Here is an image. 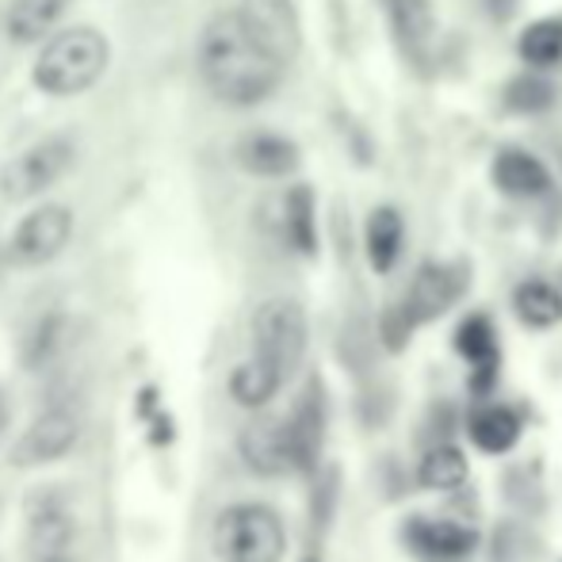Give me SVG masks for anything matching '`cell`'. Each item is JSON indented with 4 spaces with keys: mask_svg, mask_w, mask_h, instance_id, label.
Masks as SVG:
<instances>
[{
    "mask_svg": "<svg viewBox=\"0 0 562 562\" xmlns=\"http://www.w3.org/2000/svg\"><path fill=\"white\" fill-rule=\"evenodd\" d=\"M513 311L525 326L551 329L562 318V291L548 280H525L513 291Z\"/></svg>",
    "mask_w": 562,
    "mask_h": 562,
    "instance_id": "obj_22",
    "label": "cell"
},
{
    "mask_svg": "<svg viewBox=\"0 0 562 562\" xmlns=\"http://www.w3.org/2000/svg\"><path fill=\"white\" fill-rule=\"evenodd\" d=\"M283 234H288L291 249L314 257L318 252V215H314V188L295 184L283 195Z\"/></svg>",
    "mask_w": 562,
    "mask_h": 562,
    "instance_id": "obj_19",
    "label": "cell"
},
{
    "mask_svg": "<svg viewBox=\"0 0 562 562\" xmlns=\"http://www.w3.org/2000/svg\"><path fill=\"white\" fill-rule=\"evenodd\" d=\"M66 15V0H12L4 15V31L15 46L46 43Z\"/></svg>",
    "mask_w": 562,
    "mask_h": 562,
    "instance_id": "obj_17",
    "label": "cell"
},
{
    "mask_svg": "<svg viewBox=\"0 0 562 562\" xmlns=\"http://www.w3.org/2000/svg\"><path fill=\"white\" fill-rule=\"evenodd\" d=\"M463 288H467L463 268H456V265H422L414 272V283H409L402 311L409 314V322H414V326L437 322L440 314H448L451 306H456V299L463 295Z\"/></svg>",
    "mask_w": 562,
    "mask_h": 562,
    "instance_id": "obj_10",
    "label": "cell"
},
{
    "mask_svg": "<svg viewBox=\"0 0 562 562\" xmlns=\"http://www.w3.org/2000/svg\"><path fill=\"white\" fill-rule=\"evenodd\" d=\"M417 479L425 490H459L467 482V456L456 445H432L417 467Z\"/></svg>",
    "mask_w": 562,
    "mask_h": 562,
    "instance_id": "obj_25",
    "label": "cell"
},
{
    "mask_svg": "<svg viewBox=\"0 0 562 562\" xmlns=\"http://www.w3.org/2000/svg\"><path fill=\"white\" fill-rule=\"evenodd\" d=\"M77 146L69 134H46V138L31 142L27 149H20L15 157H8L0 169V195L8 203H27L46 195L54 184L66 180V172L74 169Z\"/></svg>",
    "mask_w": 562,
    "mask_h": 562,
    "instance_id": "obj_4",
    "label": "cell"
},
{
    "mask_svg": "<svg viewBox=\"0 0 562 562\" xmlns=\"http://www.w3.org/2000/svg\"><path fill=\"white\" fill-rule=\"evenodd\" d=\"M303 562H318V559H303Z\"/></svg>",
    "mask_w": 562,
    "mask_h": 562,
    "instance_id": "obj_30",
    "label": "cell"
},
{
    "mask_svg": "<svg viewBox=\"0 0 562 562\" xmlns=\"http://www.w3.org/2000/svg\"><path fill=\"white\" fill-rule=\"evenodd\" d=\"M69 241H74V211L66 203H43V207L27 211L12 229L8 260L15 268H46L66 252Z\"/></svg>",
    "mask_w": 562,
    "mask_h": 562,
    "instance_id": "obj_6",
    "label": "cell"
},
{
    "mask_svg": "<svg viewBox=\"0 0 562 562\" xmlns=\"http://www.w3.org/2000/svg\"><path fill=\"white\" fill-rule=\"evenodd\" d=\"M237 451H241L245 467L252 474H260V479H276L283 471H295L291 467L288 429H283V422H272V417H257V422L245 425Z\"/></svg>",
    "mask_w": 562,
    "mask_h": 562,
    "instance_id": "obj_13",
    "label": "cell"
},
{
    "mask_svg": "<svg viewBox=\"0 0 562 562\" xmlns=\"http://www.w3.org/2000/svg\"><path fill=\"white\" fill-rule=\"evenodd\" d=\"M467 432L486 456H505L520 440V417L509 406H482L471 414Z\"/></svg>",
    "mask_w": 562,
    "mask_h": 562,
    "instance_id": "obj_20",
    "label": "cell"
},
{
    "mask_svg": "<svg viewBox=\"0 0 562 562\" xmlns=\"http://www.w3.org/2000/svg\"><path fill=\"white\" fill-rule=\"evenodd\" d=\"M551 100H555V89H551L543 77H517V81L505 89V104L513 108V112H543V108H551Z\"/></svg>",
    "mask_w": 562,
    "mask_h": 562,
    "instance_id": "obj_27",
    "label": "cell"
},
{
    "mask_svg": "<svg viewBox=\"0 0 562 562\" xmlns=\"http://www.w3.org/2000/svg\"><path fill=\"white\" fill-rule=\"evenodd\" d=\"M237 15L257 35V43L272 58H280L283 66H291L299 58V50H303V20H299L295 0H241Z\"/></svg>",
    "mask_w": 562,
    "mask_h": 562,
    "instance_id": "obj_9",
    "label": "cell"
},
{
    "mask_svg": "<svg viewBox=\"0 0 562 562\" xmlns=\"http://www.w3.org/2000/svg\"><path fill=\"white\" fill-rule=\"evenodd\" d=\"M391 8V23L398 31L402 46L422 54L429 46L432 31H437V15H432V0H386Z\"/></svg>",
    "mask_w": 562,
    "mask_h": 562,
    "instance_id": "obj_23",
    "label": "cell"
},
{
    "mask_svg": "<svg viewBox=\"0 0 562 562\" xmlns=\"http://www.w3.org/2000/svg\"><path fill=\"white\" fill-rule=\"evenodd\" d=\"M252 352L265 356L268 363L295 375L306 356V311L295 299H268L252 314Z\"/></svg>",
    "mask_w": 562,
    "mask_h": 562,
    "instance_id": "obj_5",
    "label": "cell"
},
{
    "mask_svg": "<svg viewBox=\"0 0 562 562\" xmlns=\"http://www.w3.org/2000/svg\"><path fill=\"white\" fill-rule=\"evenodd\" d=\"M517 50L528 66H555L562 58V20H536L532 27L520 35Z\"/></svg>",
    "mask_w": 562,
    "mask_h": 562,
    "instance_id": "obj_26",
    "label": "cell"
},
{
    "mask_svg": "<svg viewBox=\"0 0 562 562\" xmlns=\"http://www.w3.org/2000/svg\"><path fill=\"white\" fill-rule=\"evenodd\" d=\"M379 334H383L386 348H406L409 345V334H414V322H409V314L402 311V306H394V311L383 314V322H379Z\"/></svg>",
    "mask_w": 562,
    "mask_h": 562,
    "instance_id": "obj_28",
    "label": "cell"
},
{
    "mask_svg": "<svg viewBox=\"0 0 562 562\" xmlns=\"http://www.w3.org/2000/svg\"><path fill=\"white\" fill-rule=\"evenodd\" d=\"M494 184L513 200H532L551 188L548 169L540 165V157L525 154V149H502L494 157Z\"/></svg>",
    "mask_w": 562,
    "mask_h": 562,
    "instance_id": "obj_18",
    "label": "cell"
},
{
    "mask_svg": "<svg viewBox=\"0 0 562 562\" xmlns=\"http://www.w3.org/2000/svg\"><path fill=\"white\" fill-rule=\"evenodd\" d=\"M77 536L74 525V513L66 509V502L54 494H43L31 502L27 513V548L31 559H54V555H66L69 543Z\"/></svg>",
    "mask_w": 562,
    "mask_h": 562,
    "instance_id": "obj_11",
    "label": "cell"
},
{
    "mask_svg": "<svg viewBox=\"0 0 562 562\" xmlns=\"http://www.w3.org/2000/svg\"><path fill=\"white\" fill-rule=\"evenodd\" d=\"M195 66L200 81L218 104L226 108H257L280 89L283 61L272 58L257 43L245 20L234 12H218L203 23L200 43H195Z\"/></svg>",
    "mask_w": 562,
    "mask_h": 562,
    "instance_id": "obj_1",
    "label": "cell"
},
{
    "mask_svg": "<svg viewBox=\"0 0 562 562\" xmlns=\"http://www.w3.org/2000/svg\"><path fill=\"white\" fill-rule=\"evenodd\" d=\"M234 161L241 165L249 177H260V180H280V177H291L303 161L299 146L283 134H272V131H252L245 134L241 142L234 146Z\"/></svg>",
    "mask_w": 562,
    "mask_h": 562,
    "instance_id": "obj_12",
    "label": "cell"
},
{
    "mask_svg": "<svg viewBox=\"0 0 562 562\" xmlns=\"http://www.w3.org/2000/svg\"><path fill=\"white\" fill-rule=\"evenodd\" d=\"M406 536L409 548L425 562H463L479 548L474 528L459 525V520H409Z\"/></svg>",
    "mask_w": 562,
    "mask_h": 562,
    "instance_id": "obj_14",
    "label": "cell"
},
{
    "mask_svg": "<svg viewBox=\"0 0 562 562\" xmlns=\"http://www.w3.org/2000/svg\"><path fill=\"white\" fill-rule=\"evenodd\" d=\"M112 61V43L100 27H66L54 31L31 66V81L54 100H74L89 92Z\"/></svg>",
    "mask_w": 562,
    "mask_h": 562,
    "instance_id": "obj_2",
    "label": "cell"
},
{
    "mask_svg": "<svg viewBox=\"0 0 562 562\" xmlns=\"http://www.w3.org/2000/svg\"><path fill=\"white\" fill-rule=\"evenodd\" d=\"M81 432H85V422L74 406H54V409H46V414H38L35 422L23 429V437L8 451V463L23 467V471L50 467L77 448Z\"/></svg>",
    "mask_w": 562,
    "mask_h": 562,
    "instance_id": "obj_7",
    "label": "cell"
},
{
    "mask_svg": "<svg viewBox=\"0 0 562 562\" xmlns=\"http://www.w3.org/2000/svg\"><path fill=\"white\" fill-rule=\"evenodd\" d=\"M288 383V375H283L276 363H268L265 356L252 352L245 363H237L234 371H229V398L237 402V406L245 409H265L268 402L280 394V386Z\"/></svg>",
    "mask_w": 562,
    "mask_h": 562,
    "instance_id": "obj_15",
    "label": "cell"
},
{
    "mask_svg": "<svg viewBox=\"0 0 562 562\" xmlns=\"http://www.w3.org/2000/svg\"><path fill=\"white\" fill-rule=\"evenodd\" d=\"M66 337H69L66 314H43V318L27 329V337H23V363H27L31 371L50 368L61 356V348H66Z\"/></svg>",
    "mask_w": 562,
    "mask_h": 562,
    "instance_id": "obj_24",
    "label": "cell"
},
{
    "mask_svg": "<svg viewBox=\"0 0 562 562\" xmlns=\"http://www.w3.org/2000/svg\"><path fill=\"white\" fill-rule=\"evenodd\" d=\"M456 352L474 368V391L486 394L497 375V337H494V326H490L482 314H471V318L456 329Z\"/></svg>",
    "mask_w": 562,
    "mask_h": 562,
    "instance_id": "obj_16",
    "label": "cell"
},
{
    "mask_svg": "<svg viewBox=\"0 0 562 562\" xmlns=\"http://www.w3.org/2000/svg\"><path fill=\"white\" fill-rule=\"evenodd\" d=\"M326 425H329V406H326V386L322 379H311L303 386V394L295 398L291 414L283 417L288 429V448H291V467L303 474H311L326 448Z\"/></svg>",
    "mask_w": 562,
    "mask_h": 562,
    "instance_id": "obj_8",
    "label": "cell"
},
{
    "mask_svg": "<svg viewBox=\"0 0 562 562\" xmlns=\"http://www.w3.org/2000/svg\"><path fill=\"white\" fill-rule=\"evenodd\" d=\"M402 215L394 207H375L368 215V234H363V245H368V260L375 272H391L394 260L402 252Z\"/></svg>",
    "mask_w": 562,
    "mask_h": 562,
    "instance_id": "obj_21",
    "label": "cell"
},
{
    "mask_svg": "<svg viewBox=\"0 0 562 562\" xmlns=\"http://www.w3.org/2000/svg\"><path fill=\"white\" fill-rule=\"evenodd\" d=\"M211 548H215L218 562H283L288 528L272 505L237 502L215 517Z\"/></svg>",
    "mask_w": 562,
    "mask_h": 562,
    "instance_id": "obj_3",
    "label": "cell"
},
{
    "mask_svg": "<svg viewBox=\"0 0 562 562\" xmlns=\"http://www.w3.org/2000/svg\"><path fill=\"white\" fill-rule=\"evenodd\" d=\"M4 425H8V398H4V391H0V432H4Z\"/></svg>",
    "mask_w": 562,
    "mask_h": 562,
    "instance_id": "obj_29",
    "label": "cell"
}]
</instances>
